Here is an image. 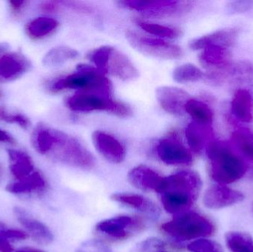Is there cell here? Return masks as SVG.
<instances>
[{
    "label": "cell",
    "instance_id": "obj_1",
    "mask_svg": "<svg viewBox=\"0 0 253 252\" xmlns=\"http://www.w3.org/2000/svg\"><path fill=\"white\" fill-rule=\"evenodd\" d=\"M202 185L200 176L193 170H181L164 178L159 194L165 211L175 216L190 210Z\"/></svg>",
    "mask_w": 253,
    "mask_h": 252
},
{
    "label": "cell",
    "instance_id": "obj_2",
    "mask_svg": "<svg viewBox=\"0 0 253 252\" xmlns=\"http://www.w3.org/2000/svg\"><path fill=\"white\" fill-rule=\"evenodd\" d=\"M205 150L209 162L210 176L217 184L235 183L246 174V160L228 142L212 139Z\"/></svg>",
    "mask_w": 253,
    "mask_h": 252
},
{
    "label": "cell",
    "instance_id": "obj_3",
    "mask_svg": "<svg viewBox=\"0 0 253 252\" xmlns=\"http://www.w3.org/2000/svg\"><path fill=\"white\" fill-rule=\"evenodd\" d=\"M65 105L76 112H108L120 118H129L132 111L127 104L117 100L113 91L89 90L76 91L67 98Z\"/></svg>",
    "mask_w": 253,
    "mask_h": 252
},
{
    "label": "cell",
    "instance_id": "obj_4",
    "mask_svg": "<svg viewBox=\"0 0 253 252\" xmlns=\"http://www.w3.org/2000/svg\"><path fill=\"white\" fill-rule=\"evenodd\" d=\"M161 230L177 241H195L211 236L215 226L206 216L189 210L174 216L172 220L161 226Z\"/></svg>",
    "mask_w": 253,
    "mask_h": 252
},
{
    "label": "cell",
    "instance_id": "obj_5",
    "mask_svg": "<svg viewBox=\"0 0 253 252\" xmlns=\"http://www.w3.org/2000/svg\"><path fill=\"white\" fill-rule=\"evenodd\" d=\"M88 59L95 68L105 75L109 74L124 81H134L139 75L130 59L112 46L95 49L89 53Z\"/></svg>",
    "mask_w": 253,
    "mask_h": 252
},
{
    "label": "cell",
    "instance_id": "obj_6",
    "mask_svg": "<svg viewBox=\"0 0 253 252\" xmlns=\"http://www.w3.org/2000/svg\"><path fill=\"white\" fill-rule=\"evenodd\" d=\"M52 93L65 90H100L113 91V86L105 74L93 65L80 64L76 72L53 81L49 86Z\"/></svg>",
    "mask_w": 253,
    "mask_h": 252
},
{
    "label": "cell",
    "instance_id": "obj_7",
    "mask_svg": "<svg viewBox=\"0 0 253 252\" xmlns=\"http://www.w3.org/2000/svg\"><path fill=\"white\" fill-rule=\"evenodd\" d=\"M48 155L58 162L80 170H90L96 166L93 154L78 139L60 130Z\"/></svg>",
    "mask_w": 253,
    "mask_h": 252
},
{
    "label": "cell",
    "instance_id": "obj_8",
    "mask_svg": "<svg viewBox=\"0 0 253 252\" xmlns=\"http://www.w3.org/2000/svg\"><path fill=\"white\" fill-rule=\"evenodd\" d=\"M126 36L132 48L147 56L166 60H176L184 56L183 49L179 45L162 38L132 30L126 31Z\"/></svg>",
    "mask_w": 253,
    "mask_h": 252
},
{
    "label": "cell",
    "instance_id": "obj_9",
    "mask_svg": "<svg viewBox=\"0 0 253 252\" xmlns=\"http://www.w3.org/2000/svg\"><path fill=\"white\" fill-rule=\"evenodd\" d=\"M117 3L126 10L155 18L179 16L187 13L193 7V1L176 0H123Z\"/></svg>",
    "mask_w": 253,
    "mask_h": 252
},
{
    "label": "cell",
    "instance_id": "obj_10",
    "mask_svg": "<svg viewBox=\"0 0 253 252\" xmlns=\"http://www.w3.org/2000/svg\"><path fill=\"white\" fill-rule=\"evenodd\" d=\"M158 158L169 166H190L193 164V152L172 133L159 139L154 146Z\"/></svg>",
    "mask_w": 253,
    "mask_h": 252
},
{
    "label": "cell",
    "instance_id": "obj_11",
    "mask_svg": "<svg viewBox=\"0 0 253 252\" xmlns=\"http://www.w3.org/2000/svg\"><path fill=\"white\" fill-rule=\"evenodd\" d=\"M142 227L139 219L127 216H120L112 218L107 219L99 222L96 225L97 232L114 238L123 240L133 235Z\"/></svg>",
    "mask_w": 253,
    "mask_h": 252
},
{
    "label": "cell",
    "instance_id": "obj_12",
    "mask_svg": "<svg viewBox=\"0 0 253 252\" xmlns=\"http://www.w3.org/2000/svg\"><path fill=\"white\" fill-rule=\"evenodd\" d=\"M93 146L98 152L112 164H121L126 159V146L115 136L101 130L92 134Z\"/></svg>",
    "mask_w": 253,
    "mask_h": 252
},
{
    "label": "cell",
    "instance_id": "obj_13",
    "mask_svg": "<svg viewBox=\"0 0 253 252\" xmlns=\"http://www.w3.org/2000/svg\"><path fill=\"white\" fill-rule=\"evenodd\" d=\"M244 198L242 192L226 185H212L205 191L203 204L209 210H218L239 204Z\"/></svg>",
    "mask_w": 253,
    "mask_h": 252
},
{
    "label": "cell",
    "instance_id": "obj_14",
    "mask_svg": "<svg viewBox=\"0 0 253 252\" xmlns=\"http://www.w3.org/2000/svg\"><path fill=\"white\" fill-rule=\"evenodd\" d=\"M158 103L165 112L172 115H184V106L190 99L185 90L173 86H161L156 90Z\"/></svg>",
    "mask_w": 253,
    "mask_h": 252
},
{
    "label": "cell",
    "instance_id": "obj_15",
    "mask_svg": "<svg viewBox=\"0 0 253 252\" xmlns=\"http://www.w3.org/2000/svg\"><path fill=\"white\" fill-rule=\"evenodd\" d=\"M31 62L19 53L0 54V83L14 81L28 72Z\"/></svg>",
    "mask_w": 253,
    "mask_h": 252
},
{
    "label": "cell",
    "instance_id": "obj_16",
    "mask_svg": "<svg viewBox=\"0 0 253 252\" xmlns=\"http://www.w3.org/2000/svg\"><path fill=\"white\" fill-rule=\"evenodd\" d=\"M161 176L153 169L144 165L137 166L128 173V181L140 190L159 193L164 180Z\"/></svg>",
    "mask_w": 253,
    "mask_h": 252
},
{
    "label": "cell",
    "instance_id": "obj_17",
    "mask_svg": "<svg viewBox=\"0 0 253 252\" xmlns=\"http://www.w3.org/2000/svg\"><path fill=\"white\" fill-rule=\"evenodd\" d=\"M13 212L18 221L37 244L49 245L53 242V233L45 224L34 218L28 212L20 207H16Z\"/></svg>",
    "mask_w": 253,
    "mask_h": 252
},
{
    "label": "cell",
    "instance_id": "obj_18",
    "mask_svg": "<svg viewBox=\"0 0 253 252\" xmlns=\"http://www.w3.org/2000/svg\"><path fill=\"white\" fill-rule=\"evenodd\" d=\"M238 36L239 31L236 28H224L194 38L190 41L189 47L191 50L201 51L212 44L230 48L234 45Z\"/></svg>",
    "mask_w": 253,
    "mask_h": 252
},
{
    "label": "cell",
    "instance_id": "obj_19",
    "mask_svg": "<svg viewBox=\"0 0 253 252\" xmlns=\"http://www.w3.org/2000/svg\"><path fill=\"white\" fill-rule=\"evenodd\" d=\"M230 48L223 46H208L199 55V60L208 71H228L231 68Z\"/></svg>",
    "mask_w": 253,
    "mask_h": 252
},
{
    "label": "cell",
    "instance_id": "obj_20",
    "mask_svg": "<svg viewBox=\"0 0 253 252\" xmlns=\"http://www.w3.org/2000/svg\"><path fill=\"white\" fill-rule=\"evenodd\" d=\"M230 112L235 119L243 124L253 121V96L247 88H239L235 91L230 102Z\"/></svg>",
    "mask_w": 253,
    "mask_h": 252
},
{
    "label": "cell",
    "instance_id": "obj_21",
    "mask_svg": "<svg viewBox=\"0 0 253 252\" xmlns=\"http://www.w3.org/2000/svg\"><path fill=\"white\" fill-rule=\"evenodd\" d=\"M184 136L188 148L193 153H200L206 148L208 142L213 139L211 126L192 121L184 130Z\"/></svg>",
    "mask_w": 253,
    "mask_h": 252
},
{
    "label": "cell",
    "instance_id": "obj_22",
    "mask_svg": "<svg viewBox=\"0 0 253 252\" xmlns=\"http://www.w3.org/2000/svg\"><path fill=\"white\" fill-rule=\"evenodd\" d=\"M111 199L152 217H157L160 213V210L153 201L138 194L116 193L111 195Z\"/></svg>",
    "mask_w": 253,
    "mask_h": 252
},
{
    "label": "cell",
    "instance_id": "obj_23",
    "mask_svg": "<svg viewBox=\"0 0 253 252\" xmlns=\"http://www.w3.org/2000/svg\"><path fill=\"white\" fill-rule=\"evenodd\" d=\"M59 130L44 124H39L33 132L31 142L34 149L42 155H47L51 150L57 139Z\"/></svg>",
    "mask_w": 253,
    "mask_h": 252
},
{
    "label": "cell",
    "instance_id": "obj_24",
    "mask_svg": "<svg viewBox=\"0 0 253 252\" xmlns=\"http://www.w3.org/2000/svg\"><path fill=\"white\" fill-rule=\"evenodd\" d=\"M10 173L16 180H19L34 173V166L31 157L20 150L8 149Z\"/></svg>",
    "mask_w": 253,
    "mask_h": 252
},
{
    "label": "cell",
    "instance_id": "obj_25",
    "mask_svg": "<svg viewBox=\"0 0 253 252\" xmlns=\"http://www.w3.org/2000/svg\"><path fill=\"white\" fill-rule=\"evenodd\" d=\"M184 112L190 115L194 122L208 126L212 125L213 122V111L205 101L190 98L184 106Z\"/></svg>",
    "mask_w": 253,
    "mask_h": 252
},
{
    "label": "cell",
    "instance_id": "obj_26",
    "mask_svg": "<svg viewBox=\"0 0 253 252\" xmlns=\"http://www.w3.org/2000/svg\"><path fill=\"white\" fill-rule=\"evenodd\" d=\"M46 187V181L39 172H34L25 179L17 180L7 185L9 192L13 194L32 193L44 190Z\"/></svg>",
    "mask_w": 253,
    "mask_h": 252
},
{
    "label": "cell",
    "instance_id": "obj_27",
    "mask_svg": "<svg viewBox=\"0 0 253 252\" xmlns=\"http://www.w3.org/2000/svg\"><path fill=\"white\" fill-rule=\"evenodd\" d=\"M79 52L72 47L59 46L50 49L42 59V64L47 68H58L78 58Z\"/></svg>",
    "mask_w": 253,
    "mask_h": 252
},
{
    "label": "cell",
    "instance_id": "obj_28",
    "mask_svg": "<svg viewBox=\"0 0 253 252\" xmlns=\"http://www.w3.org/2000/svg\"><path fill=\"white\" fill-rule=\"evenodd\" d=\"M135 22L137 26L146 34L156 38L165 40L175 39L181 35V31L175 27L147 22L140 19H135Z\"/></svg>",
    "mask_w": 253,
    "mask_h": 252
},
{
    "label": "cell",
    "instance_id": "obj_29",
    "mask_svg": "<svg viewBox=\"0 0 253 252\" xmlns=\"http://www.w3.org/2000/svg\"><path fill=\"white\" fill-rule=\"evenodd\" d=\"M59 26V22L50 17L36 18L28 22L26 26V32L31 38L34 39L44 38L54 32Z\"/></svg>",
    "mask_w": 253,
    "mask_h": 252
},
{
    "label": "cell",
    "instance_id": "obj_30",
    "mask_svg": "<svg viewBox=\"0 0 253 252\" xmlns=\"http://www.w3.org/2000/svg\"><path fill=\"white\" fill-rule=\"evenodd\" d=\"M233 144L237 147L239 153L253 162V133L246 128H239L232 135Z\"/></svg>",
    "mask_w": 253,
    "mask_h": 252
},
{
    "label": "cell",
    "instance_id": "obj_31",
    "mask_svg": "<svg viewBox=\"0 0 253 252\" xmlns=\"http://www.w3.org/2000/svg\"><path fill=\"white\" fill-rule=\"evenodd\" d=\"M172 77L175 82L189 84L205 79V72L193 64L186 63L177 66L172 71Z\"/></svg>",
    "mask_w": 253,
    "mask_h": 252
},
{
    "label": "cell",
    "instance_id": "obj_32",
    "mask_svg": "<svg viewBox=\"0 0 253 252\" xmlns=\"http://www.w3.org/2000/svg\"><path fill=\"white\" fill-rule=\"evenodd\" d=\"M225 242L231 252H253V239L251 235L242 232L226 234Z\"/></svg>",
    "mask_w": 253,
    "mask_h": 252
},
{
    "label": "cell",
    "instance_id": "obj_33",
    "mask_svg": "<svg viewBox=\"0 0 253 252\" xmlns=\"http://www.w3.org/2000/svg\"><path fill=\"white\" fill-rule=\"evenodd\" d=\"M190 252H224L219 244L207 238L195 240L187 245Z\"/></svg>",
    "mask_w": 253,
    "mask_h": 252
},
{
    "label": "cell",
    "instance_id": "obj_34",
    "mask_svg": "<svg viewBox=\"0 0 253 252\" xmlns=\"http://www.w3.org/2000/svg\"><path fill=\"white\" fill-rule=\"evenodd\" d=\"M0 121L17 124L24 130H28L31 126L30 120L25 115L20 113H12L3 106H0Z\"/></svg>",
    "mask_w": 253,
    "mask_h": 252
},
{
    "label": "cell",
    "instance_id": "obj_35",
    "mask_svg": "<svg viewBox=\"0 0 253 252\" xmlns=\"http://www.w3.org/2000/svg\"><path fill=\"white\" fill-rule=\"evenodd\" d=\"M0 237L4 239L25 240L28 238V235L23 231L11 229L0 222Z\"/></svg>",
    "mask_w": 253,
    "mask_h": 252
},
{
    "label": "cell",
    "instance_id": "obj_36",
    "mask_svg": "<svg viewBox=\"0 0 253 252\" xmlns=\"http://www.w3.org/2000/svg\"><path fill=\"white\" fill-rule=\"evenodd\" d=\"M163 241L157 238H150L142 241L137 247V252H159L164 248Z\"/></svg>",
    "mask_w": 253,
    "mask_h": 252
},
{
    "label": "cell",
    "instance_id": "obj_37",
    "mask_svg": "<svg viewBox=\"0 0 253 252\" xmlns=\"http://www.w3.org/2000/svg\"><path fill=\"white\" fill-rule=\"evenodd\" d=\"M253 8V1H248V0L230 1L227 5V11L231 14L246 13L252 10Z\"/></svg>",
    "mask_w": 253,
    "mask_h": 252
},
{
    "label": "cell",
    "instance_id": "obj_38",
    "mask_svg": "<svg viewBox=\"0 0 253 252\" xmlns=\"http://www.w3.org/2000/svg\"><path fill=\"white\" fill-rule=\"evenodd\" d=\"M62 7L60 1H43L40 5V8L45 13H53L58 11Z\"/></svg>",
    "mask_w": 253,
    "mask_h": 252
},
{
    "label": "cell",
    "instance_id": "obj_39",
    "mask_svg": "<svg viewBox=\"0 0 253 252\" xmlns=\"http://www.w3.org/2000/svg\"><path fill=\"white\" fill-rule=\"evenodd\" d=\"M28 1L25 0H10L9 1V4H10V8L12 11L15 13H20L22 9L26 6Z\"/></svg>",
    "mask_w": 253,
    "mask_h": 252
},
{
    "label": "cell",
    "instance_id": "obj_40",
    "mask_svg": "<svg viewBox=\"0 0 253 252\" xmlns=\"http://www.w3.org/2000/svg\"><path fill=\"white\" fill-rule=\"evenodd\" d=\"M13 247H11L7 240L0 237V252H12Z\"/></svg>",
    "mask_w": 253,
    "mask_h": 252
},
{
    "label": "cell",
    "instance_id": "obj_41",
    "mask_svg": "<svg viewBox=\"0 0 253 252\" xmlns=\"http://www.w3.org/2000/svg\"><path fill=\"white\" fill-rule=\"evenodd\" d=\"M0 142L4 143H13L14 139L7 132L0 129Z\"/></svg>",
    "mask_w": 253,
    "mask_h": 252
},
{
    "label": "cell",
    "instance_id": "obj_42",
    "mask_svg": "<svg viewBox=\"0 0 253 252\" xmlns=\"http://www.w3.org/2000/svg\"><path fill=\"white\" fill-rule=\"evenodd\" d=\"M16 252H42L40 250H37V249L31 248V247H25V248H22L20 250H17Z\"/></svg>",
    "mask_w": 253,
    "mask_h": 252
},
{
    "label": "cell",
    "instance_id": "obj_43",
    "mask_svg": "<svg viewBox=\"0 0 253 252\" xmlns=\"http://www.w3.org/2000/svg\"><path fill=\"white\" fill-rule=\"evenodd\" d=\"M9 45L7 43H0V54L5 53L8 49Z\"/></svg>",
    "mask_w": 253,
    "mask_h": 252
},
{
    "label": "cell",
    "instance_id": "obj_44",
    "mask_svg": "<svg viewBox=\"0 0 253 252\" xmlns=\"http://www.w3.org/2000/svg\"><path fill=\"white\" fill-rule=\"evenodd\" d=\"M2 97V93H1V90H0V99Z\"/></svg>",
    "mask_w": 253,
    "mask_h": 252
},
{
    "label": "cell",
    "instance_id": "obj_45",
    "mask_svg": "<svg viewBox=\"0 0 253 252\" xmlns=\"http://www.w3.org/2000/svg\"></svg>",
    "mask_w": 253,
    "mask_h": 252
},
{
    "label": "cell",
    "instance_id": "obj_46",
    "mask_svg": "<svg viewBox=\"0 0 253 252\" xmlns=\"http://www.w3.org/2000/svg\"></svg>",
    "mask_w": 253,
    "mask_h": 252
}]
</instances>
